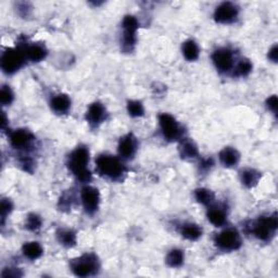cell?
Here are the masks:
<instances>
[{"label": "cell", "mask_w": 278, "mask_h": 278, "mask_svg": "<svg viewBox=\"0 0 278 278\" xmlns=\"http://www.w3.org/2000/svg\"><path fill=\"white\" fill-rule=\"evenodd\" d=\"M10 144L14 149L25 150L32 147L35 141V136L27 130H17L10 134Z\"/></svg>", "instance_id": "cell-12"}, {"label": "cell", "mask_w": 278, "mask_h": 278, "mask_svg": "<svg viewBox=\"0 0 278 278\" xmlns=\"http://www.w3.org/2000/svg\"><path fill=\"white\" fill-rule=\"evenodd\" d=\"M100 264H99V260L96 254L86 253L77 259H74L71 262V269L72 272L80 277H87L96 274Z\"/></svg>", "instance_id": "cell-4"}, {"label": "cell", "mask_w": 278, "mask_h": 278, "mask_svg": "<svg viewBox=\"0 0 278 278\" xmlns=\"http://www.w3.org/2000/svg\"><path fill=\"white\" fill-rule=\"evenodd\" d=\"M196 200L203 205H210L214 201V194L213 191L206 188H198L195 191Z\"/></svg>", "instance_id": "cell-26"}, {"label": "cell", "mask_w": 278, "mask_h": 278, "mask_svg": "<svg viewBox=\"0 0 278 278\" xmlns=\"http://www.w3.org/2000/svg\"><path fill=\"white\" fill-rule=\"evenodd\" d=\"M185 254L181 249H172L166 255V263L171 267H180L184 264Z\"/></svg>", "instance_id": "cell-24"}, {"label": "cell", "mask_w": 278, "mask_h": 278, "mask_svg": "<svg viewBox=\"0 0 278 278\" xmlns=\"http://www.w3.org/2000/svg\"><path fill=\"white\" fill-rule=\"evenodd\" d=\"M212 61L220 73H227L234 68V53L228 48H218L212 54Z\"/></svg>", "instance_id": "cell-11"}, {"label": "cell", "mask_w": 278, "mask_h": 278, "mask_svg": "<svg viewBox=\"0 0 278 278\" xmlns=\"http://www.w3.org/2000/svg\"><path fill=\"white\" fill-rule=\"evenodd\" d=\"M7 122H8V120H7L6 114L3 113V118H2V128H3V130H5V128H6Z\"/></svg>", "instance_id": "cell-36"}, {"label": "cell", "mask_w": 278, "mask_h": 278, "mask_svg": "<svg viewBox=\"0 0 278 278\" xmlns=\"http://www.w3.org/2000/svg\"><path fill=\"white\" fill-rule=\"evenodd\" d=\"M106 116H108V112H106L105 106L101 102L97 101L89 105L86 112V120L91 126H98L104 122Z\"/></svg>", "instance_id": "cell-14"}, {"label": "cell", "mask_w": 278, "mask_h": 278, "mask_svg": "<svg viewBox=\"0 0 278 278\" xmlns=\"http://www.w3.org/2000/svg\"><path fill=\"white\" fill-rule=\"evenodd\" d=\"M3 277H20L22 276V273H20L19 268H6L2 274Z\"/></svg>", "instance_id": "cell-33"}, {"label": "cell", "mask_w": 278, "mask_h": 278, "mask_svg": "<svg viewBox=\"0 0 278 278\" xmlns=\"http://www.w3.org/2000/svg\"><path fill=\"white\" fill-rule=\"evenodd\" d=\"M159 124L161 132L168 140H177L182 136V127L174 117L169 113H162L159 116Z\"/></svg>", "instance_id": "cell-8"}, {"label": "cell", "mask_w": 278, "mask_h": 278, "mask_svg": "<svg viewBox=\"0 0 278 278\" xmlns=\"http://www.w3.org/2000/svg\"><path fill=\"white\" fill-rule=\"evenodd\" d=\"M58 241L64 247H74L76 245V234L72 230L62 228L57 233Z\"/></svg>", "instance_id": "cell-23"}, {"label": "cell", "mask_w": 278, "mask_h": 278, "mask_svg": "<svg viewBox=\"0 0 278 278\" xmlns=\"http://www.w3.org/2000/svg\"><path fill=\"white\" fill-rule=\"evenodd\" d=\"M24 51L26 59L31 62H40L48 54L46 46L44 44H39V42L24 46Z\"/></svg>", "instance_id": "cell-15"}, {"label": "cell", "mask_w": 278, "mask_h": 278, "mask_svg": "<svg viewBox=\"0 0 278 278\" xmlns=\"http://www.w3.org/2000/svg\"><path fill=\"white\" fill-rule=\"evenodd\" d=\"M239 16V7L231 2H225L218 5L214 11V20L219 24H231L237 20Z\"/></svg>", "instance_id": "cell-9"}, {"label": "cell", "mask_w": 278, "mask_h": 278, "mask_svg": "<svg viewBox=\"0 0 278 278\" xmlns=\"http://www.w3.org/2000/svg\"><path fill=\"white\" fill-rule=\"evenodd\" d=\"M81 200L84 210L88 214H94L100 204V192L92 186H85L81 191Z\"/></svg>", "instance_id": "cell-10"}, {"label": "cell", "mask_w": 278, "mask_h": 278, "mask_svg": "<svg viewBox=\"0 0 278 278\" xmlns=\"http://www.w3.org/2000/svg\"><path fill=\"white\" fill-rule=\"evenodd\" d=\"M118 151L122 159L130 160L134 158L137 151V140L133 134H127L120 139Z\"/></svg>", "instance_id": "cell-13"}, {"label": "cell", "mask_w": 278, "mask_h": 278, "mask_svg": "<svg viewBox=\"0 0 278 278\" xmlns=\"http://www.w3.org/2000/svg\"><path fill=\"white\" fill-rule=\"evenodd\" d=\"M180 153L184 159H194L198 156L197 146L191 140H183L180 146Z\"/></svg>", "instance_id": "cell-25"}, {"label": "cell", "mask_w": 278, "mask_h": 278, "mask_svg": "<svg viewBox=\"0 0 278 278\" xmlns=\"http://www.w3.org/2000/svg\"><path fill=\"white\" fill-rule=\"evenodd\" d=\"M138 21L134 16H126L122 21L123 28V49L126 51H132L137 41V31H138Z\"/></svg>", "instance_id": "cell-6"}, {"label": "cell", "mask_w": 278, "mask_h": 278, "mask_svg": "<svg viewBox=\"0 0 278 278\" xmlns=\"http://www.w3.org/2000/svg\"><path fill=\"white\" fill-rule=\"evenodd\" d=\"M181 234L184 238L196 241L202 236V228L195 223H185L181 227Z\"/></svg>", "instance_id": "cell-19"}, {"label": "cell", "mask_w": 278, "mask_h": 278, "mask_svg": "<svg viewBox=\"0 0 278 278\" xmlns=\"http://www.w3.org/2000/svg\"><path fill=\"white\" fill-rule=\"evenodd\" d=\"M96 169L99 175L118 181L126 173L124 164L117 156L111 154H100L96 159Z\"/></svg>", "instance_id": "cell-2"}, {"label": "cell", "mask_w": 278, "mask_h": 278, "mask_svg": "<svg viewBox=\"0 0 278 278\" xmlns=\"http://www.w3.org/2000/svg\"><path fill=\"white\" fill-rule=\"evenodd\" d=\"M278 227V220L276 214L261 216L253 224L251 231L254 236L261 241H270L275 236Z\"/></svg>", "instance_id": "cell-5"}, {"label": "cell", "mask_w": 278, "mask_h": 278, "mask_svg": "<svg viewBox=\"0 0 278 278\" xmlns=\"http://www.w3.org/2000/svg\"><path fill=\"white\" fill-rule=\"evenodd\" d=\"M219 161L225 168H234L239 163L240 154L237 149L233 147H225L219 152Z\"/></svg>", "instance_id": "cell-16"}, {"label": "cell", "mask_w": 278, "mask_h": 278, "mask_svg": "<svg viewBox=\"0 0 278 278\" xmlns=\"http://www.w3.org/2000/svg\"><path fill=\"white\" fill-rule=\"evenodd\" d=\"M51 109L58 114H66L71 109V99L66 94L55 95L50 100Z\"/></svg>", "instance_id": "cell-17"}, {"label": "cell", "mask_w": 278, "mask_h": 278, "mask_svg": "<svg viewBox=\"0 0 278 278\" xmlns=\"http://www.w3.org/2000/svg\"><path fill=\"white\" fill-rule=\"evenodd\" d=\"M13 210V204L11 202L10 199H3L2 200V209H0V212H2V223L4 224L6 218L9 216L10 213Z\"/></svg>", "instance_id": "cell-31"}, {"label": "cell", "mask_w": 278, "mask_h": 278, "mask_svg": "<svg viewBox=\"0 0 278 278\" xmlns=\"http://www.w3.org/2000/svg\"><path fill=\"white\" fill-rule=\"evenodd\" d=\"M241 236L235 228H226L215 237V245L224 251H234L241 247Z\"/></svg>", "instance_id": "cell-7"}, {"label": "cell", "mask_w": 278, "mask_h": 278, "mask_svg": "<svg viewBox=\"0 0 278 278\" xmlns=\"http://www.w3.org/2000/svg\"><path fill=\"white\" fill-rule=\"evenodd\" d=\"M89 150L87 147L78 146L70 153L68 158V168L77 181L88 183L91 181V173L88 169Z\"/></svg>", "instance_id": "cell-1"}, {"label": "cell", "mask_w": 278, "mask_h": 278, "mask_svg": "<svg viewBox=\"0 0 278 278\" xmlns=\"http://www.w3.org/2000/svg\"><path fill=\"white\" fill-rule=\"evenodd\" d=\"M213 166V160L212 159H205L201 162V164H200V168L201 170L203 171H208L210 170L211 168Z\"/></svg>", "instance_id": "cell-35"}, {"label": "cell", "mask_w": 278, "mask_h": 278, "mask_svg": "<svg viewBox=\"0 0 278 278\" xmlns=\"http://www.w3.org/2000/svg\"><path fill=\"white\" fill-rule=\"evenodd\" d=\"M42 224V219L39 215L35 214V213H31L30 215L27 216L26 222H25V227L28 231L31 232H36L41 227Z\"/></svg>", "instance_id": "cell-29"}, {"label": "cell", "mask_w": 278, "mask_h": 278, "mask_svg": "<svg viewBox=\"0 0 278 278\" xmlns=\"http://www.w3.org/2000/svg\"><path fill=\"white\" fill-rule=\"evenodd\" d=\"M266 105L269 109V111H272L274 114L277 113V106H278V100H277V96L273 95L270 96L267 100H266Z\"/></svg>", "instance_id": "cell-32"}, {"label": "cell", "mask_w": 278, "mask_h": 278, "mask_svg": "<svg viewBox=\"0 0 278 278\" xmlns=\"http://www.w3.org/2000/svg\"><path fill=\"white\" fill-rule=\"evenodd\" d=\"M127 112L133 118H139L145 114V108L138 100H131L127 102Z\"/></svg>", "instance_id": "cell-28"}, {"label": "cell", "mask_w": 278, "mask_h": 278, "mask_svg": "<svg viewBox=\"0 0 278 278\" xmlns=\"http://www.w3.org/2000/svg\"><path fill=\"white\" fill-rule=\"evenodd\" d=\"M208 219L215 227H222L227 223V214L219 206H212L208 211Z\"/></svg>", "instance_id": "cell-18"}, {"label": "cell", "mask_w": 278, "mask_h": 278, "mask_svg": "<svg viewBox=\"0 0 278 278\" xmlns=\"http://www.w3.org/2000/svg\"><path fill=\"white\" fill-rule=\"evenodd\" d=\"M252 63L250 62V60L248 59H241L238 63L236 68H235V71H234V74L236 76H241V77H245V76H248L249 74L251 73L252 71Z\"/></svg>", "instance_id": "cell-27"}, {"label": "cell", "mask_w": 278, "mask_h": 278, "mask_svg": "<svg viewBox=\"0 0 278 278\" xmlns=\"http://www.w3.org/2000/svg\"><path fill=\"white\" fill-rule=\"evenodd\" d=\"M23 254L25 255V258L28 260H37L44 253V249L36 241H31V242H26L24 244L22 248Z\"/></svg>", "instance_id": "cell-22"}, {"label": "cell", "mask_w": 278, "mask_h": 278, "mask_svg": "<svg viewBox=\"0 0 278 278\" xmlns=\"http://www.w3.org/2000/svg\"><path fill=\"white\" fill-rule=\"evenodd\" d=\"M261 173L258 172L256 170L253 169H246L241 172L240 178H241V183L245 185L248 188H252L258 185L261 178Z\"/></svg>", "instance_id": "cell-20"}, {"label": "cell", "mask_w": 278, "mask_h": 278, "mask_svg": "<svg viewBox=\"0 0 278 278\" xmlns=\"http://www.w3.org/2000/svg\"><path fill=\"white\" fill-rule=\"evenodd\" d=\"M268 59L276 63L277 62V59H278V48H277V45H274L272 48L269 49L268 51Z\"/></svg>", "instance_id": "cell-34"}, {"label": "cell", "mask_w": 278, "mask_h": 278, "mask_svg": "<svg viewBox=\"0 0 278 278\" xmlns=\"http://www.w3.org/2000/svg\"><path fill=\"white\" fill-rule=\"evenodd\" d=\"M24 47L8 48L2 55V69L6 74H14L24 66L26 61Z\"/></svg>", "instance_id": "cell-3"}, {"label": "cell", "mask_w": 278, "mask_h": 278, "mask_svg": "<svg viewBox=\"0 0 278 278\" xmlns=\"http://www.w3.org/2000/svg\"><path fill=\"white\" fill-rule=\"evenodd\" d=\"M182 51L185 57V59L188 61H196L199 58V54H200V49L195 40L188 39L183 44Z\"/></svg>", "instance_id": "cell-21"}, {"label": "cell", "mask_w": 278, "mask_h": 278, "mask_svg": "<svg viewBox=\"0 0 278 278\" xmlns=\"http://www.w3.org/2000/svg\"><path fill=\"white\" fill-rule=\"evenodd\" d=\"M14 100V94L10 86L4 85L0 91V101L3 105H10Z\"/></svg>", "instance_id": "cell-30"}]
</instances>
